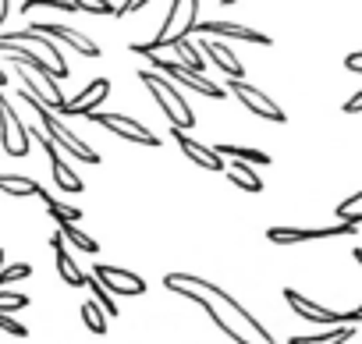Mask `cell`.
I'll list each match as a JSON object with an SVG mask.
<instances>
[{"label": "cell", "instance_id": "cb8c5ba5", "mask_svg": "<svg viewBox=\"0 0 362 344\" xmlns=\"http://www.w3.org/2000/svg\"><path fill=\"white\" fill-rule=\"evenodd\" d=\"M351 333H355V326H330V330L313 333V337H291V344H344Z\"/></svg>", "mask_w": 362, "mask_h": 344}, {"label": "cell", "instance_id": "4fadbf2b", "mask_svg": "<svg viewBox=\"0 0 362 344\" xmlns=\"http://www.w3.org/2000/svg\"><path fill=\"white\" fill-rule=\"evenodd\" d=\"M107 96H110V82H107V78H93L78 96H71V100L61 107V114H64V117H89V114H96V107H100ZM61 114H57V117H61Z\"/></svg>", "mask_w": 362, "mask_h": 344}, {"label": "cell", "instance_id": "52a82bcc", "mask_svg": "<svg viewBox=\"0 0 362 344\" xmlns=\"http://www.w3.org/2000/svg\"><path fill=\"white\" fill-rule=\"evenodd\" d=\"M89 277H93L110 298H139V295H146V280H142L135 270H121V266H110V263H96Z\"/></svg>", "mask_w": 362, "mask_h": 344}, {"label": "cell", "instance_id": "ba28073f", "mask_svg": "<svg viewBox=\"0 0 362 344\" xmlns=\"http://www.w3.org/2000/svg\"><path fill=\"white\" fill-rule=\"evenodd\" d=\"M224 93H231L249 114H256V117H263V121H274V124H284V121H288V114H284L263 89L249 85L245 78H242V82H224Z\"/></svg>", "mask_w": 362, "mask_h": 344}, {"label": "cell", "instance_id": "d590c367", "mask_svg": "<svg viewBox=\"0 0 362 344\" xmlns=\"http://www.w3.org/2000/svg\"><path fill=\"white\" fill-rule=\"evenodd\" d=\"M0 270H4V249H0Z\"/></svg>", "mask_w": 362, "mask_h": 344}, {"label": "cell", "instance_id": "e0dca14e", "mask_svg": "<svg viewBox=\"0 0 362 344\" xmlns=\"http://www.w3.org/2000/svg\"><path fill=\"white\" fill-rule=\"evenodd\" d=\"M214 153H217L221 160H224V156H235L238 163H249V167H252V163H256V167H270V163H274L270 153H263V149H249V146H231V142H217Z\"/></svg>", "mask_w": 362, "mask_h": 344}, {"label": "cell", "instance_id": "484cf974", "mask_svg": "<svg viewBox=\"0 0 362 344\" xmlns=\"http://www.w3.org/2000/svg\"><path fill=\"white\" fill-rule=\"evenodd\" d=\"M57 235H61V238H68V242H71L75 249H82V252H89V256H96V252H100V242H96V238H89V235H86V231H82L78 224L57 227Z\"/></svg>", "mask_w": 362, "mask_h": 344}, {"label": "cell", "instance_id": "44dd1931", "mask_svg": "<svg viewBox=\"0 0 362 344\" xmlns=\"http://www.w3.org/2000/svg\"><path fill=\"white\" fill-rule=\"evenodd\" d=\"M40 199L47 203V213L54 217V224H57V227H68V224H78V220H82V210H78V206H64V203H57L47 189L40 192Z\"/></svg>", "mask_w": 362, "mask_h": 344}, {"label": "cell", "instance_id": "4316f807", "mask_svg": "<svg viewBox=\"0 0 362 344\" xmlns=\"http://www.w3.org/2000/svg\"><path fill=\"white\" fill-rule=\"evenodd\" d=\"M29 305H33V298L22 291H0V312L4 316H15L18 309H29Z\"/></svg>", "mask_w": 362, "mask_h": 344}, {"label": "cell", "instance_id": "d4e9b609", "mask_svg": "<svg viewBox=\"0 0 362 344\" xmlns=\"http://www.w3.org/2000/svg\"><path fill=\"white\" fill-rule=\"evenodd\" d=\"M334 217H337V224H351V227H358V224H362V192H355V196H348L344 203H337Z\"/></svg>", "mask_w": 362, "mask_h": 344}, {"label": "cell", "instance_id": "2e32d148", "mask_svg": "<svg viewBox=\"0 0 362 344\" xmlns=\"http://www.w3.org/2000/svg\"><path fill=\"white\" fill-rule=\"evenodd\" d=\"M50 249H54V263H57V273H61V280L68 284V287H86V270H78V263L64 252V238L61 235H54L50 238Z\"/></svg>", "mask_w": 362, "mask_h": 344}, {"label": "cell", "instance_id": "7c38bea8", "mask_svg": "<svg viewBox=\"0 0 362 344\" xmlns=\"http://www.w3.org/2000/svg\"><path fill=\"white\" fill-rule=\"evenodd\" d=\"M0 43H15V47L33 43V47H40V50L50 57V68H54V78H57V82L71 75V71H68V61H64V54H61V47H57L54 40H47V36L33 32V29H15V32H4V36H0ZM33 47H29V50H33Z\"/></svg>", "mask_w": 362, "mask_h": 344}, {"label": "cell", "instance_id": "7a4b0ae2", "mask_svg": "<svg viewBox=\"0 0 362 344\" xmlns=\"http://www.w3.org/2000/svg\"><path fill=\"white\" fill-rule=\"evenodd\" d=\"M196 25H199V0H170L160 32H156L149 43H128V50L139 54V57L160 54L163 47H170V43H177V40H189V36L196 32Z\"/></svg>", "mask_w": 362, "mask_h": 344}, {"label": "cell", "instance_id": "603a6c76", "mask_svg": "<svg viewBox=\"0 0 362 344\" xmlns=\"http://www.w3.org/2000/svg\"><path fill=\"white\" fill-rule=\"evenodd\" d=\"M82 323H86V326H89L96 337H103V333L110 330V319H107V312H103V309H100L93 298H86V302H82Z\"/></svg>", "mask_w": 362, "mask_h": 344}, {"label": "cell", "instance_id": "277c9868", "mask_svg": "<svg viewBox=\"0 0 362 344\" xmlns=\"http://www.w3.org/2000/svg\"><path fill=\"white\" fill-rule=\"evenodd\" d=\"M139 82L149 89V96L156 100V107L163 110V117L174 124V131L196 128V110L189 107V100L181 96V89H177L174 82H167V78L156 75V71H139Z\"/></svg>", "mask_w": 362, "mask_h": 344}, {"label": "cell", "instance_id": "5b68a950", "mask_svg": "<svg viewBox=\"0 0 362 344\" xmlns=\"http://www.w3.org/2000/svg\"><path fill=\"white\" fill-rule=\"evenodd\" d=\"M146 61H149V71H163V78L174 82L177 89H192L196 96H206V100H224V85L210 82L206 75H192V71L181 68L177 61H167L163 54H149Z\"/></svg>", "mask_w": 362, "mask_h": 344}, {"label": "cell", "instance_id": "ffe728a7", "mask_svg": "<svg viewBox=\"0 0 362 344\" xmlns=\"http://www.w3.org/2000/svg\"><path fill=\"white\" fill-rule=\"evenodd\" d=\"M170 50L177 54V64L185 68V71H192V75H203V71H206V61H203V54H199L196 43L177 40V43H170Z\"/></svg>", "mask_w": 362, "mask_h": 344}, {"label": "cell", "instance_id": "f546056e", "mask_svg": "<svg viewBox=\"0 0 362 344\" xmlns=\"http://www.w3.org/2000/svg\"><path fill=\"white\" fill-rule=\"evenodd\" d=\"M78 11H86V15H117V4H100V0H78V4H75Z\"/></svg>", "mask_w": 362, "mask_h": 344}, {"label": "cell", "instance_id": "e575fe53", "mask_svg": "<svg viewBox=\"0 0 362 344\" xmlns=\"http://www.w3.org/2000/svg\"><path fill=\"white\" fill-rule=\"evenodd\" d=\"M351 256H355V263H358V266H362V249H355V252H351Z\"/></svg>", "mask_w": 362, "mask_h": 344}, {"label": "cell", "instance_id": "3957f363", "mask_svg": "<svg viewBox=\"0 0 362 344\" xmlns=\"http://www.w3.org/2000/svg\"><path fill=\"white\" fill-rule=\"evenodd\" d=\"M18 96H22V100H25V103L36 110V117H40V131H43V135H47V138H50L57 149H64L68 156H75V160H82V163H89V167H96V163L103 160V156H100V153H96L89 142H82V135H75V131H71V128H68V124H64L57 114H50V110H47L40 100H33L29 93H18Z\"/></svg>", "mask_w": 362, "mask_h": 344}, {"label": "cell", "instance_id": "6da1fadb", "mask_svg": "<svg viewBox=\"0 0 362 344\" xmlns=\"http://www.w3.org/2000/svg\"><path fill=\"white\" fill-rule=\"evenodd\" d=\"M163 287L174 291V295H181V298H185V295H203V298H210V302H221L224 309H231V312L242 319L245 330H252V337H256L259 344H281L235 295H228L221 284H214V280H206V277H196V273H189V270H170V273H163Z\"/></svg>", "mask_w": 362, "mask_h": 344}, {"label": "cell", "instance_id": "8992f818", "mask_svg": "<svg viewBox=\"0 0 362 344\" xmlns=\"http://www.w3.org/2000/svg\"><path fill=\"white\" fill-rule=\"evenodd\" d=\"M89 121L96 128H107L110 135H117L124 142H135V146H146V149H160V135H153L142 121H135L128 114H103V110H96V114H89Z\"/></svg>", "mask_w": 362, "mask_h": 344}, {"label": "cell", "instance_id": "d6a6232c", "mask_svg": "<svg viewBox=\"0 0 362 344\" xmlns=\"http://www.w3.org/2000/svg\"><path fill=\"white\" fill-rule=\"evenodd\" d=\"M344 114H362V89L351 96V100H344V107H341Z\"/></svg>", "mask_w": 362, "mask_h": 344}, {"label": "cell", "instance_id": "836d02e7", "mask_svg": "<svg viewBox=\"0 0 362 344\" xmlns=\"http://www.w3.org/2000/svg\"><path fill=\"white\" fill-rule=\"evenodd\" d=\"M344 68H348L351 75H362V50H358V54H348V57H344Z\"/></svg>", "mask_w": 362, "mask_h": 344}, {"label": "cell", "instance_id": "9a60e30c", "mask_svg": "<svg viewBox=\"0 0 362 344\" xmlns=\"http://www.w3.org/2000/svg\"><path fill=\"white\" fill-rule=\"evenodd\" d=\"M199 54H203V61H214L228 75V82H242L245 68H242V61L235 57V50L228 43H221V40H199Z\"/></svg>", "mask_w": 362, "mask_h": 344}, {"label": "cell", "instance_id": "5bb4252c", "mask_svg": "<svg viewBox=\"0 0 362 344\" xmlns=\"http://www.w3.org/2000/svg\"><path fill=\"white\" fill-rule=\"evenodd\" d=\"M170 135H174V142H177V149L185 153L196 167H203V170H210V174H224V160L214 153V146H203V142H196L189 131H174L170 128Z\"/></svg>", "mask_w": 362, "mask_h": 344}, {"label": "cell", "instance_id": "d6986e66", "mask_svg": "<svg viewBox=\"0 0 362 344\" xmlns=\"http://www.w3.org/2000/svg\"><path fill=\"white\" fill-rule=\"evenodd\" d=\"M0 192L15 196V199H29V196H40L43 185L33 178H22V174H0Z\"/></svg>", "mask_w": 362, "mask_h": 344}, {"label": "cell", "instance_id": "ac0fdd59", "mask_svg": "<svg viewBox=\"0 0 362 344\" xmlns=\"http://www.w3.org/2000/svg\"><path fill=\"white\" fill-rule=\"evenodd\" d=\"M50 170H54V185H57L61 192H71V196L86 192V182H82L75 170L64 163V156H54V160H50Z\"/></svg>", "mask_w": 362, "mask_h": 344}, {"label": "cell", "instance_id": "f1b7e54d", "mask_svg": "<svg viewBox=\"0 0 362 344\" xmlns=\"http://www.w3.org/2000/svg\"><path fill=\"white\" fill-rule=\"evenodd\" d=\"M33 277V266L29 263H11L0 270V291H4V284H15V280H29Z\"/></svg>", "mask_w": 362, "mask_h": 344}, {"label": "cell", "instance_id": "9c48e42d", "mask_svg": "<svg viewBox=\"0 0 362 344\" xmlns=\"http://www.w3.org/2000/svg\"><path fill=\"white\" fill-rule=\"evenodd\" d=\"M358 227L334 224V227H270L267 242L274 245H298V242H323V238H355Z\"/></svg>", "mask_w": 362, "mask_h": 344}, {"label": "cell", "instance_id": "30bf717a", "mask_svg": "<svg viewBox=\"0 0 362 344\" xmlns=\"http://www.w3.org/2000/svg\"><path fill=\"white\" fill-rule=\"evenodd\" d=\"M29 29L40 32V36H47V40H54V43H68L75 54H82V57H89V61L100 57V47H96L86 32H78V29H71V25H61V22H33Z\"/></svg>", "mask_w": 362, "mask_h": 344}, {"label": "cell", "instance_id": "4dcf8cb0", "mask_svg": "<svg viewBox=\"0 0 362 344\" xmlns=\"http://www.w3.org/2000/svg\"><path fill=\"white\" fill-rule=\"evenodd\" d=\"M0 330L11 333V337H29V326H25V323H18L15 316H4V312H0Z\"/></svg>", "mask_w": 362, "mask_h": 344}, {"label": "cell", "instance_id": "7402d4cb", "mask_svg": "<svg viewBox=\"0 0 362 344\" xmlns=\"http://www.w3.org/2000/svg\"><path fill=\"white\" fill-rule=\"evenodd\" d=\"M228 178H231L242 192H252V196H259V192H263V182H259V174H256V170H252L249 163H238V160H235V163L228 167Z\"/></svg>", "mask_w": 362, "mask_h": 344}, {"label": "cell", "instance_id": "8fae6325", "mask_svg": "<svg viewBox=\"0 0 362 344\" xmlns=\"http://www.w3.org/2000/svg\"><path fill=\"white\" fill-rule=\"evenodd\" d=\"M196 32H199L203 40H242V43H252V47H274V40H270L267 32H256V29L238 25V22H221V18L199 22Z\"/></svg>", "mask_w": 362, "mask_h": 344}, {"label": "cell", "instance_id": "1f68e13d", "mask_svg": "<svg viewBox=\"0 0 362 344\" xmlns=\"http://www.w3.org/2000/svg\"><path fill=\"white\" fill-rule=\"evenodd\" d=\"M142 8H146V0H128V4H117V15H114V18H124V15L142 11Z\"/></svg>", "mask_w": 362, "mask_h": 344}, {"label": "cell", "instance_id": "83f0119b", "mask_svg": "<svg viewBox=\"0 0 362 344\" xmlns=\"http://www.w3.org/2000/svg\"><path fill=\"white\" fill-rule=\"evenodd\" d=\"M86 287L93 291V302L107 312V319H117V302H114V298H110V295H107V291H103V287H100L93 277H86Z\"/></svg>", "mask_w": 362, "mask_h": 344}]
</instances>
